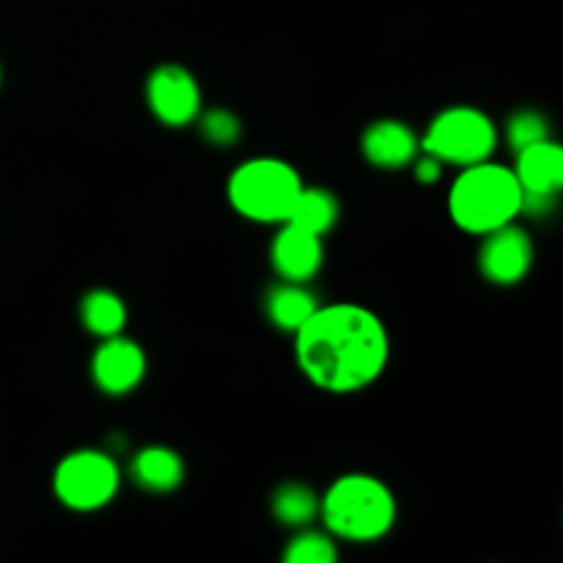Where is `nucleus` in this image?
Instances as JSON below:
<instances>
[{"label":"nucleus","instance_id":"21","mask_svg":"<svg viewBox=\"0 0 563 563\" xmlns=\"http://www.w3.org/2000/svg\"><path fill=\"white\" fill-rule=\"evenodd\" d=\"M410 168H412V176H416L418 185H438L440 176H443L445 165L440 163L438 157H432V154L418 152V157L412 159Z\"/></svg>","mask_w":563,"mask_h":563},{"label":"nucleus","instance_id":"1","mask_svg":"<svg viewBox=\"0 0 563 563\" xmlns=\"http://www.w3.org/2000/svg\"><path fill=\"white\" fill-rule=\"evenodd\" d=\"M295 361L313 388L333 396L361 394L388 368V328L357 302L319 306L295 333Z\"/></svg>","mask_w":563,"mask_h":563},{"label":"nucleus","instance_id":"22","mask_svg":"<svg viewBox=\"0 0 563 563\" xmlns=\"http://www.w3.org/2000/svg\"><path fill=\"white\" fill-rule=\"evenodd\" d=\"M0 86H3V66H0Z\"/></svg>","mask_w":563,"mask_h":563},{"label":"nucleus","instance_id":"2","mask_svg":"<svg viewBox=\"0 0 563 563\" xmlns=\"http://www.w3.org/2000/svg\"><path fill=\"white\" fill-rule=\"evenodd\" d=\"M324 531L339 542L368 544L388 537L399 517L394 489L372 473H344L319 498Z\"/></svg>","mask_w":563,"mask_h":563},{"label":"nucleus","instance_id":"3","mask_svg":"<svg viewBox=\"0 0 563 563\" xmlns=\"http://www.w3.org/2000/svg\"><path fill=\"white\" fill-rule=\"evenodd\" d=\"M522 187L509 165L484 163L460 168L449 190V214L456 229L482 236L520 218Z\"/></svg>","mask_w":563,"mask_h":563},{"label":"nucleus","instance_id":"12","mask_svg":"<svg viewBox=\"0 0 563 563\" xmlns=\"http://www.w3.org/2000/svg\"><path fill=\"white\" fill-rule=\"evenodd\" d=\"M517 181L522 187V196L537 198H559L563 187V148L553 137L531 143V146L515 152Z\"/></svg>","mask_w":563,"mask_h":563},{"label":"nucleus","instance_id":"16","mask_svg":"<svg viewBox=\"0 0 563 563\" xmlns=\"http://www.w3.org/2000/svg\"><path fill=\"white\" fill-rule=\"evenodd\" d=\"M339 218H341V203L328 187L302 185L300 196H297L286 223L300 225V229L311 231V234L324 236L335 229Z\"/></svg>","mask_w":563,"mask_h":563},{"label":"nucleus","instance_id":"17","mask_svg":"<svg viewBox=\"0 0 563 563\" xmlns=\"http://www.w3.org/2000/svg\"><path fill=\"white\" fill-rule=\"evenodd\" d=\"M269 511L278 526L297 531L319 520V495L308 484L286 482L269 498Z\"/></svg>","mask_w":563,"mask_h":563},{"label":"nucleus","instance_id":"6","mask_svg":"<svg viewBox=\"0 0 563 563\" xmlns=\"http://www.w3.org/2000/svg\"><path fill=\"white\" fill-rule=\"evenodd\" d=\"M121 489V467L104 449L69 451L53 471V495L77 515H91L115 500Z\"/></svg>","mask_w":563,"mask_h":563},{"label":"nucleus","instance_id":"20","mask_svg":"<svg viewBox=\"0 0 563 563\" xmlns=\"http://www.w3.org/2000/svg\"><path fill=\"white\" fill-rule=\"evenodd\" d=\"M196 124H198V130H201V137L209 143V146L229 148L242 137L240 115L231 113V110H225V108L201 110L196 119Z\"/></svg>","mask_w":563,"mask_h":563},{"label":"nucleus","instance_id":"5","mask_svg":"<svg viewBox=\"0 0 563 563\" xmlns=\"http://www.w3.org/2000/svg\"><path fill=\"white\" fill-rule=\"evenodd\" d=\"M495 146H498V126L482 108L473 104H451L440 110L421 135V152L456 168L493 159Z\"/></svg>","mask_w":563,"mask_h":563},{"label":"nucleus","instance_id":"4","mask_svg":"<svg viewBox=\"0 0 563 563\" xmlns=\"http://www.w3.org/2000/svg\"><path fill=\"white\" fill-rule=\"evenodd\" d=\"M300 170L280 157L242 159L225 181V198L240 218L262 225H280L302 190Z\"/></svg>","mask_w":563,"mask_h":563},{"label":"nucleus","instance_id":"8","mask_svg":"<svg viewBox=\"0 0 563 563\" xmlns=\"http://www.w3.org/2000/svg\"><path fill=\"white\" fill-rule=\"evenodd\" d=\"M478 273L493 286H517L533 267V240L517 220L482 234L478 247Z\"/></svg>","mask_w":563,"mask_h":563},{"label":"nucleus","instance_id":"11","mask_svg":"<svg viewBox=\"0 0 563 563\" xmlns=\"http://www.w3.org/2000/svg\"><path fill=\"white\" fill-rule=\"evenodd\" d=\"M361 152L366 163L379 170L410 168L412 159L421 152V137L407 121L379 119L363 130Z\"/></svg>","mask_w":563,"mask_h":563},{"label":"nucleus","instance_id":"10","mask_svg":"<svg viewBox=\"0 0 563 563\" xmlns=\"http://www.w3.org/2000/svg\"><path fill=\"white\" fill-rule=\"evenodd\" d=\"M269 264L280 280L311 284L324 264L322 236L300 229V225L280 223L278 234L269 242Z\"/></svg>","mask_w":563,"mask_h":563},{"label":"nucleus","instance_id":"9","mask_svg":"<svg viewBox=\"0 0 563 563\" xmlns=\"http://www.w3.org/2000/svg\"><path fill=\"white\" fill-rule=\"evenodd\" d=\"M148 357L124 333L99 341L91 355V383L104 396H126L146 379Z\"/></svg>","mask_w":563,"mask_h":563},{"label":"nucleus","instance_id":"18","mask_svg":"<svg viewBox=\"0 0 563 563\" xmlns=\"http://www.w3.org/2000/svg\"><path fill=\"white\" fill-rule=\"evenodd\" d=\"M335 559H339V539L330 537L328 531H313L311 526L297 528L284 548L286 563H333Z\"/></svg>","mask_w":563,"mask_h":563},{"label":"nucleus","instance_id":"14","mask_svg":"<svg viewBox=\"0 0 563 563\" xmlns=\"http://www.w3.org/2000/svg\"><path fill=\"white\" fill-rule=\"evenodd\" d=\"M317 308L319 302L317 297H313V291L308 289V284L278 280V284L269 286V291L264 295V313H267L269 324L291 335L306 324V319L311 317Z\"/></svg>","mask_w":563,"mask_h":563},{"label":"nucleus","instance_id":"19","mask_svg":"<svg viewBox=\"0 0 563 563\" xmlns=\"http://www.w3.org/2000/svg\"><path fill=\"white\" fill-rule=\"evenodd\" d=\"M548 137H553L550 135V121L539 110H515L509 121H506V143L511 146V152H520V148L548 141Z\"/></svg>","mask_w":563,"mask_h":563},{"label":"nucleus","instance_id":"15","mask_svg":"<svg viewBox=\"0 0 563 563\" xmlns=\"http://www.w3.org/2000/svg\"><path fill=\"white\" fill-rule=\"evenodd\" d=\"M77 313H80V324L86 328V333H91L99 341L124 333L126 317H130L124 297L110 289L86 291L80 297Z\"/></svg>","mask_w":563,"mask_h":563},{"label":"nucleus","instance_id":"13","mask_svg":"<svg viewBox=\"0 0 563 563\" xmlns=\"http://www.w3.org/2000/svg\"><path fill=\"white\" fill-rule=\"evenodd\" d=\"M130 478L152 495H168L185 482V460L168 445H146L130 460Z\"/></svg>","mask_w":563,"mask_h":563},{"label":"nucleus","instance_id":"7","mask_svg":"<svg viewBox=\"0 0 563 563\" xmlns=\"http://www.w3.org/2000/svg\"><path fill=\"white\" fill-rule=\"evenodd\" d=\"M146 104L154 119L170 130L196 124L203 93L196 75L181 64H159L146 77Z\"/></svg>","mask_w":563,"mask_h":563}]
</instances>
